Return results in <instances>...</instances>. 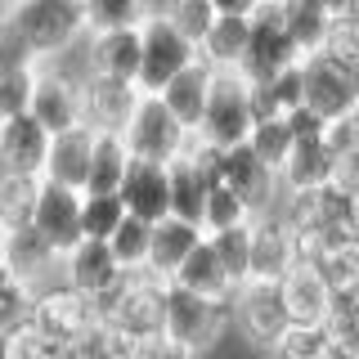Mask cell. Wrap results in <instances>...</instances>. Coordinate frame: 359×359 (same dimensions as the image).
<instances>
[{
	"label": "cell",
	"mask_w": 359,
	"mask_h": 359,
	"mask_svg": "<svg viewBox=\"0 0 359 359\" xmlns=\"http://www.w3.org/2000/svg\"><path fill=\"white\" fill-rule=\"evenodd\" d=\"M0 27L36 63H45L86 36V14L81 0H9V9L0 14Z\"/></svg>",
	"instance_id": "1"
},
{
	"label": "cell",
	"mask_w": 359,
	"mask_h": 359,
	"mask_svg": "<svg viewBox=\"0 0 359 359\" xmlns=\"http://www.w3.org/2000/svg\"><path fill=\"white\" fill-rule=\"evenodd\" d=\"M233 323V301H211L198 292L166 283L162 287V337L175 341L180 351L202 355L224 337V328Z\"/></svg>",
	"instance_id": "2"
},
{
	"label": "cell",
	"mask_w": 359,
	"mask_h": 359,
	"mask_svg": "<svg viewBox=\"0 0 359 359\" xmlns=\"http://www.w3.org/2000/svg\"><path fill=\"white\" fill-rule=\"evenodd\" d=\"M256 126V108H252V81L233 67H216V81H211L207 108H202L198 121V140L216 144V149H233L243 144Z\"/></svg>",
	"instance_id": "3"
},
{
	"label": "cell",
	"mask_w": 359,
	"mask_h": 359,
	"mask_svg": "<svg viewBox=\"0 0 359 359\" xmlns=\"http://www.w3.org/2000/svg\"><path fill=\"white\" fill-rule=\"evenodd\" d=\"M121 140H126L130 157L166 166V162H175V157L189 149L194 130H189L184 121L162 104V95H144V90H140V104H135L126 130H121Z\"/></svg>",
	"instance_id": "4"
},
{
	"label": "cell",
	"mask_w": 359,
	"mask_h": 359,
	"mask_svg": "<svg viewBox=\"0 0 359 359\" xmlns=\"http://www.w3.org/2000/svg\"><path fill=\"white\" fill-rule=\"evenodd\" d=\"M194 59H198V41H189L162 9H153V14L140 22V81L135 86H140L144 95H157V90L171 81L175 72H184Z\"/></svg>",
	"instance_id": "5"
},
{
	"label": "cell",
	"mask_w": 359,
	"mask_h": 359,
	"mask_svg": "<svg viewBox=\"0 0 359 359\" xmlns=\"http://www.w3.org/2000/svg\"><path fill=\"white\" fill-rule=\"evenodd\" d=\"M233 323L243 328V337H247L252 346L274 351V346L283 341V332L292 328L283 287L269 283V278H247V283L233 292Z\"/></svg>",
	"instance_id": "6"
},
{
	"label": "cell",
	"mask_w": 359,
	"mask_h": 359,
	"mask_svg": "<svg viewBox=\"0 0 359 359\" xmlns=\"http://www.w3.org/2000/svg\"><path fill=\"white\" fill-rule=\"evenodd\" d=\"M306 54L297 50V41L287 36L283 27V14H278V0H265L261 9L252 14V41H247V54H243V67L238 72L247 81H269L274 72L301 63Z\"/></svg>",
	"instance_id": "7"
},
{
	"label": "cell",
	"mask_w": 359,
	"mask_h": 359,
	"mask_svg": "<svg viewBox=\"0 0 359 359\" xmlns=\"http://www.w3.org/2000/svg\"><path fill=\"white\" fill-rule=\"evenodd\" d=\"M27 224L59 256L72 252V247L86 238V233H81V189H67V184H54V180H41V184H36V198H32V220Z\"/></svg>",
	"instance_id": "8"
},
{
	"label": "cell",
	"mask_w": 359,
	"mask_h": 359,
	"mask_svg": "<svg viewBox=\"0 0 359 359\" xmlns=\"http://www.w3.org/2000/svg\"><path fill=\"white\" fill-rule=\"evenodd\" d=\"M301 81H306V108L319 112L323 121H337V117H351L355 112L359 81L341 63H332L323 50L301 59Z\"/></svg>",
	"instance_id": "9"
},
{
	"label": "cell",
	"mask_w": 359,
	"mask_h": 359,
	"mask_svg": "<svg viewBox=\"0 0 359 359\" xmlns=\"http://www.w3.org/2000/svg\"><path fill=\"white\" fill-rule=\"evenodd\" d=\"M121 278H126V269L117 265L108 238H81L72 252H63V287L81 292V297L95 301V306L108 297V292L121 287Z\"/></svg>",
	"instance_id": "10"
},
{
	"label": "cell",
	"mask_w": 359,
	"mask_h": 359,
	"mask_svg": "<svg viewBox=\"0 0 359 359\" xmlns=\"http://www.w3.org/2000/svg\"><path fill=\"white\" fill-rule=\"evenodd\" d=\"M27 112L50 135L81 126V81H76V76H67V72H59V67H50V63H41Z\"/></svg>",
	"instance_id": "11"
},
{
	"label": "cell",
	"mask_w": 359,
	"mask_h": 359,
	"mask_svg": "<svg viewBox=\"0 0 359 359\" xmlns=\"http://www.w3.org/2000/svg\"><path fill=\"white\" fill-rule=\"evenodd\" d=\"M140 104V86L117 81V76H81V126L90 130H126L130 112Z\"/></svg>",
	"instance_id": "12"
},
{
	"label": "cell",
	"mask_w": 359,
	"mask_h": 359,
	"mask_svg": "<svg viewBox=\"0 0 359 359\" xmlns=\"http://www.w3.org/2000/svg\"><path fill=\"white\" fill-rule=\"evenodd\" d=\"M278 287H283L292 323H301V328H323V323L332 319L337 297H332L328 278H323V269L314 261H297L283 278H278Z\"/></svg>",
	"instance_id": "13"
},
{
	"label": "cell",
	"mask_w": 359,
	"mask_h": 359,
	"mask_svg": "<svg viewBox=\"0 0 359 359\" xmlns=\"http://www.w3.org/2000/svg\"><path fill=\"white\" fill-rule=\"evenodd\" d=\"M220 180L229 189H238L243 202L252 207V216H261V211H274V189L283 184L278 171H269L261 157L252 153V144H233V149H220Z\"/></svg>",
	"instance_id": "14"
},
{
	"label": "cell",
	"mask_w": 359,
	"mask_h": 359,
	"mask_svg": "<svg viewBox=\"0 0 359 359\" xmlns=\"http://www.w3.org/2000/svg\"><path fill=\"white\" fill-rule=\"evenodd\" d=\"M297 261V233L287 229V220L278 211H261L252 220V278L278 283Z\"/></svg>",
	"instance_id": "15"
},
{
	"label": "cell",
	"mask_w": 359,
	"mask_h": 359,
	"mask_svg": "<svg viewBox=\"0 0 359 359\" xmlns=\"http://www.w3.org/2000/svg\"><path fill=\"white\" fill-rule=\"evenodd\" d=\"M117 194H121L130 216H140L149 224L171 216V171H166L162 162H140V157H130Z\"/></svg>",
	"instance_id": "16"
},
{
	"label": "cell",
	"mask_w": 359,
	"mask_h": 359,
	"mask_svg": "<svg viewBox=\"0 0 359 359\" xmlns=\"http://www.w3.org/2000/svg\"><path fill=\"white\" fill-rule=\"evenodd\" d=\"M45 153H50V130H45L32 112H18V117L0 121V157L9 162V171H14V175L41 180Z\"/></svg>",
	"instance_id": "17"
},
{
	"label": "cell",
	"mask_w": 359,
	"mask_h": 359,
	"mask_svg": "<svg viewBox=\"0 0 359 359\" xmlns=\"http://www.w3.org/2000/svg\"><path fill=\"white\" fill-rule=\"evenodd\" d=\"M90 149H95V130L90 126H72V130L50 135V153H45L41 180H54V184H67V189H86Z\"/></svg>",
	"instance_id": "18"
},
{
	"label": "cell",
	"mask_w": 359,
	"mask_h": 359,
	"mask_svg": "<svg viewBox=\"0 0 359 359\" xmlns=\"http://www.w3.org/2000/svg\"><path fill=\"white\" fill-rule=\"evenodd\" d=\"M86 63H90V72H99V76L140 81V27L86 36Z\"/></svg>",
	"instance_id": "19"
},
{
	"label": "cell",
	"mask_w": 359,
	"mask_h": 359,
	"mask_svg": "<svg viewBox=\"0 0 359 359\" xmlns=\"http://www.w3.org/2000/svg\"><path fill=\"white\" fill-rule=\"evenodd\" d=\"M207 238V229L194 220H180V216H162L153 224V247H149V274L153 278H166L171 283V274L180 265H184V256L194 252V247Z\"/></svg>",
	"instance_id": "20"
},
{
	"label": "cell",
	"mask_w": 359,
	"mask_h": 359,
	"mask_svg": "<svg viewBox=\"0 0 359 359\" xmlns=\"http://www.w3.org/2000/svg\"><path fill=\"white\" fill-rule=\"evenodd\" d=\"M211 81H216V67H211L207 59H194L184 72H175L171 81L157 90V95H162V104L171 108L189 130H198L202 108H207V95H211Z\"/></svg>",
	"instance_id": "21"
},
{
	"label": "cell",
	"mask_w": 359,
	"mask_h": 359,
	"mask_svg": "<svg viewBox=\"0 0 359 359\" xmlns=\"http://www.w3.org/2000/svg\"><path fill=\"white\" fill-rule=\"evenodd\" d=\"M171 283L198 292V297H211V301H233V292H238V283H233L229 274H224L216 247H211V238H202L194 252L184 256V265L171 274Z\"/></svg>",
	"instance_id": "22"
},
{
	"label": "cell",
	"mask_w": 359,
	"mask_h": 359,
	"mask_svg": "<svg viewBox=\"0 0 359 359\" xmlns=\"http://www.w3.org/2000/svg\"><path fill=\"white\" fill-rule=\"evenodd\" d=\"M337 157L332 149L323 140H306V144H297L287 157V166L278 171V180H283V189L287 194H306V189H323V184H332L337 180Z\"/></svg>",
	"instance_id": "23"
},
{
	"label": "cell",
	"mask_w": 359,
	"mask_h": 359,
	"mask_svg": "<svg viewBox=\"0 0 359 359\" xmlns=\"http://www.w3.org/2000/svg\"><path fill=\"white\" fill-rule=\"evenodd\" d=\"M278 14H283V27L297 41L301 54H319L328 45L332 22H337V14L323 0H278Z\"/></svg>",
	"instance_id": "24"
},
{
	"label": "cell",
	"mask_w": 359,
	"mask_h": 359,
	"mask_svg": "<svg viewBox=\"0 0 359 359\" xmlns=\"http://www.w3.org/2000/svg\"><path fill=\"white\" fill-rule=\"evenodd\" d=\"M130 166V149L121 130H95V149H90V175L81 194H117L121 175Z\"/></svg>",
	"instance_id": "25"
},
{
	"label": "cell",
	"mask_w": 359,
	"mask_h": 359,
	"mask_svg": "<svg viewBox=\"0 0 359 359\" xmlns=\"http://www.w3.org/2000/svg\"><path fill=\"white\" fill-rule=\"evenodd\" d=\"M247 41H252V18H229V14H216V22L207 27V36L198 45V59H207L211 67H243V54H247Z\"/></svg>",
	"instance_id": "26"
},
{
	"label": "cell",
	"mask_w": 359,
	"mask_h": 359,
	"mask_svg": "<svg viewBox=\"0 0 359 359\" xmlns=\"http://www.w3.org/2000/svg\"><path fill=\"white\" fill-rule=\"evenodd\" d=\"M166 171H171V216L202 224V207H207L211 180L202 175V166L189 153H180L175 162H166Z\"/></svg>",
	"instance_id": "27"
},
{
	"label": "cell",
	"mask_w": 359,
	"mask_h": 359,
	"mask_svg": "<svg viewBox=\"0 0 359 359\" xmlns=\"http://www.w3.org/2000/svg\"><path fill=\"white\" fill-rule=\"evenodd\" d=\"M81 14H86V36H99V32L140 27L153 14V0H81Z\"/></svg>",
	"instance_id": "28"
},
{
	"label": "cell",
	"mask_w": 359,
	"mask_h": 359,
	"mask_svg": "<svg viewBox=\"0 0 359 359\" xmlns=\"http://www.w3.org/2000/svg\"><path fill=\"white\" fill-rule=\"evenodd\" d=\"M32 306H36V292L9 269V261L0 256V337L18 332L32 323Z\"/></svg>",
	"instance_id": "29"
},
{
	"label": "cell",
	"mask_w": 359,
	"mask_h": 359,
	"mask_svg": "<svg viewBox=\"0 0 359 359\" xmlns=\"http://www.w3.org/2000/svg\"><path fill=\"white\" fill-rule=\"evenodd\" d=\"M112 256H117V265L126 269V274H140V269H149V247H153V224L149 220H140V216H130L126 211V220L112 229Z\"/></svg>",
	"instance_id": "30"
},
{
	"label": "cell",
	"mask_w": 359,
	"mask_h": 359,
	"mask_svg": "<svg viewBox=\"0 0 359 359\" xmlns=\"http://www.w3.org/2000/svg\"><path fill=\"white\" fill-rule=\"evenodd\" d=\"M247 144H252V153L261 157L269 171H283L292 149H297V135H292L287 117H256L252 135H247Z\"/></svg>",
	"instance_id": "31"
},
{
	"label": "cell",
	"mask_w": 359,
	"mask_h": 359,
	"mask_svg": "<svg viewBox=\"0 0 359 359\" xmlns=\"http://www.w3.org/2000/svg\"><path fill=\"white\" fill-rule=\"evenodd\" d=\"M256 220L252 207L243 202L238 189H229L224 180H216V184L207 189V207H202V229L207 233H220V229H233V224H247Z\"/></svg>",
	"instance_id": "32"
},
{
	"label": "cell",
	"mask_w": 359,
	"mask_h": 359,
	"mask_svg": "<svg viewBox=\"0 0 359 359\" xmlns=\"http://www.w3.org/2000/svg\"><path fill=\"white\" fill-rule=\"evenodd\" d=\"M207 238H211V247H216L224 274L243 287L247 278H252V220L233 224V229H220V233H207Z\"/></svg>",
	"instance_id": "33"
},
{
	"label": "cell",
	"mask_w": 359,
	"mask_h": 359,
	"mask_svg": "<svg viewBox=\"0 0 359 359\" xmlns=\"http://www.w3.org/2000/svg\"><path fill=\"white\" fill-rule=\"evenodd\" d=\"M126 220L121 194H81V233L86 238H112V229Z\"/></svg>",
	"instance_id": "34"
},
{
	"label": "cell",
	"mask_w": 359,
	"mask_h": 359,
	"mask_svg": "<svg viewBox=\"0 0 359 359\" xmlns=\"http://www.w3.org/2000/svg\"><path fill=\"white\" fill-rule=\"evenodd\" d=\"M41 63H0V121L27 112Z\"/></svg>",
	"instance_id": "35"
},
{
	"label": "cell",
	"mask_w": 359,
	"mask_h": 359,
	"mask_svg": "<svg viewBox=\"0 0 359 359\" xmlns=\"http://www.w3.org/2000/svg\"><path fill=\"white\" fill-rule=\"evenodd\" d=\"M162 14L171 18L189 41H198V45H202V36H207V27L216 22L211 0H162Z\"/></svg>",
	"instance_id": "36"
},
{
	"label": "cell",
	"mask_w": 359,
	"mask_h": 359,
	"mask_svg": "<svg viewBox=\"0 0 359 359\" xmlns=\"http://www.w3.org/2000/svg\"><path fill=\"white\" fill-rule=\"evenodd\" d=\"M332 63H341L346 72L359 81V18H337L332 32H328V45H323Z\"/></svg>",
	"instance_id": "37"
},
{
	"label": "cell",
	"mask_w": 359,
	"mask_h": 359,
	"mask_svg": "<svg viewBox=\"0 0 359 359\" xmlns=\"http://www.w3.org/2000/svg\"><path fill=\"white\" fill-rule=\"evenodd\" d=\"M261 5L265 0H211V9H216V14H229V18H252Z\"/></svg>",
	"instance_id": "38"
},
{
	"label": "cell",
	"mask_w": 359,
	"mask_h": 359,
	"mask_svg": "<svg viewBox=\"0 0 359 359\" xmlns=\"http://www.w3.org/2000/svg\"><path fill=\"white\" fill-rule=\"evenodd\" d=\"M5 229H9V211H5V202H0V238H5Z\"/></svg>",
	"instance_id": "39"
},
{
	"label": "cell",
	"mask_w": 359,
	"mask_h": 359,
	"mask_svg": "<svg viewBox=\"0 0 359 359\" xmlns=\"http://www.w3.org/2000/svg\"><path fill=\"white\" fill-rule=\"evenodd\" d=\"M355 117H359V99H355Z\"/></svg>",
	"instance_id": "40"
}]
</instances>
